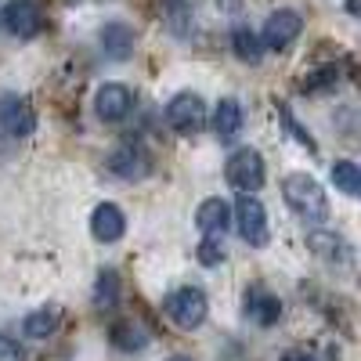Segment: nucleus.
I'll list each match as a JSON object with an SVG mask.
<instances>
[{"mask_svg":"<svg viewBox=\"0 0 361 361\" xmlns=\"http://www.w3.org/2000/svg\"><path fill=\"white\" fill-rule=\"evenodd\" d=\"M58 322H62V311H58V307H40V311H33V314H25L22 333H25L29 340H47L54 329H58Z\"/></svg>","mask_w":361,"mask_h":361,"instance_id":"nucleus-17","label":"nucleus"},{"mask_svg":"<svg viewBox=\"0 0 361 361\" xmlns=\"http://www.w3.org/2000/svg\"><path fill=\"white\" fill-rule=\"evenodd\" d=\"M221 260H224V243H221V235H206L202 243H199V264L217 267Z\"/></svg>","mask_w":361,"mask_h":361,"instance_id":"nucleus-23","label":"nucleus"},{"mask_svg":"<svg viewBox=\"0 0 361 361\" xmlns=\"http://www.w3.org/2000/svg\"><path fill=\"white\" fill-rule=\"evenodd\" d=\"M0 25L18 40H33L44 29V11L37 0H8V8L0 11Z\"/></svg>","mask_w":361,"mask_h":361,"instance_id":"nucleus-6","label":"nucleus"},{"mask_svg":"<svg viewBox=\"0 0 361 361\" xmlns=\"http://www.w3.org/2000/svg\"><path fill=\"white\" fill-rule=\"evenodd\" d=\"M109 340H112V347L116 350H123V354H137V350H145L148 347V336L145 333V325H137V322H116L112 329H109Z\"/></svg>","mask_w":361,"mask_h":361,"instance_id":"nucleus-15","label":"nucleus"},{"mask_svg":"<svg viewBox=\"0 0 361 361\" xmlns=\"http://www.w3.org/2000/svg\"><path fill=\"white\" fill-rule=\"evenodd\" d=\"M307 246L322 257V260H340V257H347V250H343V238L340 235H333V231H311L307 235Z\"/></svg>","mask_w":361,"mask_h":361,"instance_id":"nucleus-20","label":"nucleus"},{"mask_svg":"<svg viewBox=\"0 0 361 361\" xmlns=\"http://www.w3.org/2000/svg\"><path fill=\"white\" fill-rule=\"evenodd\" d=\"M300 33H304V18L289 8H279L275 15H267V22L260 29V44L267 51H286V47H293V40Z\"/></svg>","mask_w":361,"mask_h":361,"instance_id":"nucleus-7","label":"nucleus"},{"mask_svg":"<svg viewBox=\"0 0 361 361\" xmlns=\"http://www.w3.org/2000/svg\"><path fill=\"white\" fill-rule=\"evenodd\" d=\"M0 361H25V350L4 333H0Z\"/></svg>","mask_w":361,"mask_h":361,"instance_id":"nucleus-24","label":"nucleus"},{"mask_svg":"<svg viewBox=\"0 0 361 361\" xmlns=\"http://www.w3.org/2000/svg\"><path fill=\"white\" fill-rule=\"evenodd\" d=\"M33 127H37V112L25 98L18 94L0 98V130L8 137H25V134H33Z\"/></svg>","mask_w":361,"mask_h":361,"instance_id":"nucleus-10","label":"nucleus"},{"mask_svg":"<svg viewBox=\"0 0 361 361\" xmlns=\"http://www.w3.org/2000/svg\"><path fill=\"white\" fill-rule=\"evenodd\" d=\"M134 44H137V37H134V29H130L127 22H109V25L102 29V51H105L109 58H116V62L130 58V54H134Z\"/></svg>","mask_w":361,"mask_h":361,"instance_id":"nucleus-14","label":"nucleus"},{"mask_svg":"<svg viewBox=\"0 0 361 361\" xmlns=\"http://www.w3.org/2000/svg\"><path fill=\"white\" fill-rule=\"evenodd\" d=\"M163 307H166V314H170V322L177 329H199L206 322V314H209V300L195 286H180V289H173L166 296Z\"/></svg>","mask_w":361,"mask_h":361,"instance_id":"nucleus-3","label":"nucleus"},{"mask_svg":"<svg viewBox=\"0 0 361 361\" xmlns=\"http://www.w3.org/2000/svg\"><path fill=\"white\" fill-rule=\"evenodd\" d=\"M231 221L238 224V235H243L250 246H257V250L267 246V238H271V231H267V209L257 199V192H238V202L231 209Z\"/></svg>","mask_w":361,"mask_h":361,"instance_id":"nucleus-2","label":"nucleus"},{"mask_svg":"<svg viewBox=\"0 0 361 361\" xmlns=\"http://www.w3.org/2000/svg\"><path fill=\"white\" fill-rule=\"evenodd\" d=\"M166 123L177 134H199L206 127V105H202V98L192 94V90H180V94L166 105Z\"/></svg>","mask_w":361,"mask_h":361,"instance_id":"nucleus-8","label":"nucleus"},{"mask_svg":"<svg viewBox=\"0 0 361 361\" xmlns=\"http://www.w3.org/2000/svg\"><path fill=\"white\" fill-rule=\"evenodd\" d=\"M134 109V94L127 83H102L98 94H94V112L98 119H105V123H119V119H127Z\"/></svg>","mask_w":361,"mask_h":361,"instance_id":"nucleus-9","label":"nucleus"},{"mask_svg":"<svg viewBox=\"0 0 361 361\" xmlns=\"http://www.w3.org/2000/svg\"><path fill=\"white\" fill-rule=\"evenodd\" d=\"M246 314L260 325V329H271L279 318H282V300L267 289H250L246 293Z\"/></svg>","mask_w":361,"mask_h":361,"instance_id":"nucleus-12","label":"nucleus"},{"mask_svg":"<svg viewBox=\"0 0 361 361\" xmlns=\"http://www.w3.org/2000/svg\"><path fill=\"white\" fill-rule=\"evenodd\" d=\"M105 170L112 177H119V180H141V177L152 173V152H148L145 145L127 141V145H119L116 152L105 159Z\"/></svg>","mask_w":361,"mask_h":361,"instance_id":"nucleus-5","label":"nucleus"},{"mask_svg":"<svg viewBox=\"0 0 361 361\" xmlns=\"http://www.w3.org/2000/svg\"><path fill=\"white\" fill-rule=\"evenodd\" d=\"M119 304V275L112 267H105L98 275V286H94V307L98 311H112Z\"/></svg>","mask_w":361,"mask_h":361,"instance_id":"nucleus-19","label":"nucleus"},{"mask_svg":"<svg viewBox=\"0 0 361 361\" xmlns=\"http://www.w3.org/2000/svg\"><path fill=\"white\" fill-rule=\"evenodd\" d=\"M195 224H199V231L202 235H221L224 238V231H228V224H231V206L224 202V199H206L199 209H195Z\"/></svg>","mask_w":361,"mask_h":361,"instance_id":"nucleus-13","label":"nucleus"},{"mask_svg":"<svg viewBox=\"0 0 361 361\" xmlns=\"http://www.w3.org/2000/svg\"><path fill=\"white\" fill-rule=\"evenodd\" d=\"M282 361H314V354H307V350H286Z\"/></svg>","mask_w":361,"mask_h":361,"instance_id":"nucleus-25","label":"nucleus"},{"mask_svg":"<svg viewBox=\"0 0 361 361\" xmlns=\"http://www.w3.org/2000/svg\"><path fill=\"white\" fill-rule=\"evenodd\" d=\"M333 180H336V188H340L343 195H357V192H361V170H357V163H350V159L333 163Z\"/></svg>","mask_w":361,"mask_h":361,"instance_id":"nucleus-21","label":"nucleus"},{"mask_svg":"<svg viewBox=\"0 0 361 361\" xmlns=\"http://www.w3.org/2000/svg\"><path fill=\"white\" fill-rule=\"evenodd\" d=\"M123 231H127V217L116 202L94 206V214H90V235H94L98 243H119Z\"/></svg>","mask_w":361,"mask_h":361,"instance_id":"nucleus-11","label":"nucleus"},{"mask_svg":"<svg viewBox=\"0 0 361 361\" xmlns=\"http://www.w3.org/2000/svg\"><path fill=\"white\" fill-rule=\"evenodd\" d=\"M224 177L235 192H260L264 188V159L257 148H235L228 156Z\"/></svg>","mask_w":361,"mask_h":361,"instance_id":"nucleus-4","label":"nucleus"},{"mask_svg":"<svg viewBox=\"0 0 361 361\" xmlns=\"http://www.w3.org/2000/svg\"><path fill=\"white\" fill-rule=\"evenodd\" d=\"M347 15H357V0H347Z\"/></svg>","mask_w":361,"mask_h":361,"instance_id":"nucleus-26","label":"nucleus"},{"mask_svg":"<svg viewBox=\"0 0 361 361\" xmlns=\"http://www.w3.org/2000/svg\"><path fill=\"white\" fill-rule=\"evenodd\" d=\"M238 130H243V105H238L235 98H221L217 109H214V134L221 141H228Z\"/></svg>","mask_w":361,"mask_h":361,"instance_id":"nucleus-16","label":"nucleus"},{"mask_svg":"<svg viewBox=\"0 0 361 361\" xmlns=\"http://www.w3.org/2000/svg\"><path fill=\"white\" fill-rule=\"evenodd\" d=\"M336 80H340V69L336 66H322V69H314L304 80V94H325V90L336 87Z\"/></svg>","mask_w":361,"mask_h":361,"instance_id":"nucleus-22","label":"nucleus"},{"mask_svg":"<svg viewBox=\"0 0 361 361\" xmlns=\"http://www.w3.org/2000/svg\"><path fill=\"white\" fill-rule=\"evenodd\" d=\"M170 361H192V357H185V354H173Z\"/></svg>","mask_w":361,"mask_h":361,"instance_id":"nucleus-27","label":"nucleus"},{"mask_svg":"<svg viewBox=\"0 0 361 361\" xmlns=\"http://www.w3.org/2000/svg\"><path fill=\"white\" fill-rule=\"evenodd\" d=\"M231 47H235V58L246 66H257L264 58V44H260V33H253V29H235L231 33Z\"/></svg>","mask_w":361,"mask_h":361,"instance_id":"nucleus-18","label":"nucleus"},{"mask_svg":"<svg viewBox=\"0 0 361 361\" xmlns=\"http://www.w3.org/2000/svg\"><path fill=\"white\" fill-rule=\"evenodd\" d=\"M282 195L289 202V209L296 217H304L311 224H322L329 217V199H325V188L311 173H289L282 180Z\"/></svg>","mask_w":361,"mask_h":361,"instance_id":"nucleus-1","label":"nucleus"}]
</instances>
